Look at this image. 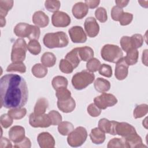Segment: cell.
<instances>
[{
	"label": "cell",
	"mask_w": 148,
	"mask_h": 148,
	"mask_svg": "<svg viewBox=\"0 0 148 148\" xmlns=\"http://www.w3.org/2000/svg\"><path fill=\"white\" fill-rule=\"evenodd\" d=\"M0 93L1 106L7 109L22 108L28 98L25 80L16 74H6L1 78Z\"/></svg>",
	"instance_id": "cell-1"
},
{
	"label": "cell",
	"mask_w": 148,
	"mask_h": 148,
	"mask_svg": "<svg viewBox=\"0 0 148 148\" xmlns=\"http://www.w3.org/2000/svg\"><path fill=\"white\" fill-rule=\"evenodd\" d=\"M43 42L45 46L47 48H62L68 46L69 39L66 33L62 31H58L45 34Z\"/></svg>",
	"instance_id": "cell-2"
},
{
	"label": "cell",
	"mask_w": 148,
	"mask_h": 148,
	"mask_svg": "<svg viewBox=\"0 0 148 148\" xmlns=\"http://www.w3.org/2000/svg\"><path fill=\"white\" fill-rule=\"evenodd\" d=\"M14 34L21 38H28L30 40H37L39 38L40 28L35 25H30L25 23H20L14 28Z\"/></svg>",
	"instance_id": "cell-3"
},
{
	"label": "cell",
	"mask_w": 148,
	"mask_h": 148,
	"mask_svg": "<svg viewBox=\"0 0 148 148\" xmlns=\"http://www.w3.org/2000/svg\"><path fill=\"white\" fill-rule=\"evenodd\" d=\"M95 79V75L92 72L83 70L80 72L76 73L72 77V84L73 87L81 90L86 88L91 84Z\"/></svg>",
	"instance_id": "cell-4"
},
{
	"label": "cell",
	"mask_w": 148,
	"mask_h": 148,
	"mask_svg": "<svg viewBox=\"0 0 148 148\" xmlns=\"http://www.w3.org/2000/svg\"><path fill=\"white\" fill-rule=\"evenodd\" d=\"M102 58L106 61L112 63L117 62L123 57L121 49L114 45L107 44L103 46L101 51Z\"/></svg>",
	"instance_id": "cell-5"
},
{
	"label": "cell",
	"mask_w": 148,
	"mask_h": 148,
	"mask_svg": "<svg viewBox=\"0 0 148 148\" xmlns=\"http://www.w3.org/2000/svg\"><path fill=\"white\" fill-rule=\"evenodd\" d=\"M27 45L23 38H18L14 43L11 53V60L14 62H23L26 56Z\"/></svg>",
	"instance_id": "cell-6"
},
{
	"label": "cell",
	"mask_w": 148,
	"mask_h": 148,
	"mask_svg": "<svg viewBox=\"0 0 148 148\" xmlns=\"http://www.w3.org/2000/svg\"><path fill=\"white\" fill-rule=\"evenodd\" d=\"M87 137V132L85 128L78 127L73 130L67 138V142L71 147H79L82 146Z\"/></svg>",
	"instance_id": "cell-7"
},
{
	"label": "cell",
	"mask_w": 148,
	"mask_h": 148,
	"mask_svg": "<svg viewBox=\"0 0 148 148\" xmlns=\"http://www.w3.org/2000/svg\"><path fill=\"white\" fill-rule=\"evenodd\" d=\"M94 104L100 109H106L108 107H112L117 103V99L112 94L102 93L99 96L94 99Z\"/></svg>",
	"instance_id": "cell-8"
},
{
	"label": "cell",
	"mask_w": 148,
	"mask_h": 148,
	"mask_svg": "<svg viewBox=\"0 0 148 148\" xmlns=\"http://www.w3.org/2000/svg\"><path fill=\"white\" fill-rule=\"evenodd\" d=\"M29 123L31 127L34 128H47L51 125L48 114L36 115L34 113L29 115Z\"/></svg>",
	"instance_id": "cell-9"
},
{
	"label": "cell",
	"mask_w": 148,
	"mask_h": 148,
	"mask_svg": "<svg viewBox=\"0 0 148 148\" xmlns=\"http://www.w3.org/2000/svg\"><path fill=\"white\" fill-rule=\"evenodd\" d=\"M51 22L54 27H65L70 24L71 18L67 13L61 11H57L53 14Z\"/></svg>",
	"instance_id": "cell-10"
},
{
	"label": "cell",
	"mask_w": 148,
	"mask_h": 148,
	"mask_svg": "<svg viewBox=\"0 0 148 148\" xmlns=\"http://www.w3.org/2000/svg\"><path fill=\"white\" fill-rule=\"evenodd\" d=\"M71 40L73 43H84L87 40V35L80 26H73L68 30Z\"/></svg>",
	"instance_id": "cell-11"
},
{
	"label": "cell",
	"mask_w": 148,
	"mask_h": 148,
	"mask_svg": "<svg viewBox=\"0 0 148 148\" xmlns=\"http://www.w3.org/2000/svg\"><path fill=\"white\" fill-rule=\"evenodd\" d=\"M84 29L87 35L90 38L95 37L99 33V26L95 18L87 17L84 21Z\"/></svg>",
	"instance_id": "cell-12"
},
{
	"label": "cell",
	"mask_w": 148,
	"mask_h": 148,
	"mask_svg": "<svg viewBox=\"0 0 148 148\" xmlns=\"http://www.w3.org/2000/svg\"><path fill=\"white\" fill-rule=\"evenodd\" d=\"M118 122L116 121H109L103 118L98 121V128L105 133H108L113 135H117L116 126Z\"/></svg>",
	"instance_id": "cell-13"
},
{
	"label": "cell",
	"mask_w": 148,
	"mask_h": 148,
	"mask_svg": "<svg viewBox=\"0 0 148 148\" xmlns=\"http://www.w3.org/2000/svg\"><path fill=\"white\" fill-rule=\"evenodd\" d=\"M37 140L41 148H53L55 146L53 136L47 132L40 133L37 137Z\"/></svg>",
	"instance_id": "cell-14"
},
{
	"label": "cell",
	"mask_w": 148,
	"mask_h": 148,
	"mask_svg": "<svg viewBox=\"0 0 148 148\" xmlns=\"http://www.w3.org/2000/svg\"><path fill=\"white\" fill-rule=\"evenodd\" d=\"M128 66L129 65L123 57L116 62L115 67V76L117 79L123 80L127 77L128 73Z\"/></svg>",
	"instance_id": "cell-15"
},
{
	"label": "cell",
	"mask_w": 148,
	"mask_h": 148,
	"mask_svg": "<svg viewBox=\"0 0 148 148\" xmlns=\"http://www.w3.org/2000/svg\"><path fill=\"white\" fill-rule=\"evenodd\" d=\"M9 137L11 141L16 143L25 138V129L22 126L15 125L9 131Z\"/></svg>",
	"instance_id": "cell-16"
},
{
	"label": "cell",
	"mask_w": 148,
	"mask_h": 148,
	"mask_svg": "<svg viewBox=\"0 0 148 148\" xmlns=\"http://www.w3.org/2000/svg\"><path fill=\"white\" fill-rule=\"evenodd\" d=\"M136 133L135 128L131 124L125 122H118L116 126V134L123 138Z\"/></svg>",
	"instance_id": "cell-17"
},
{
	"label": "cell",
	"mask_w": 148,
	"mask_h": 148,
	"mask_svg": "<svg viewBox=\"0 0 148 148\" xmlns=\"http://www.w3.org/2000/svg\"><path fill=\"white\" fill-rule=\"evenodd\" d=\"M125 144V147L135 148V147H146L143 145L142 139L137 133L130 135V136L123 138Z\"/></svg>",
	"instance_id": "cell-18"
},
{
	"label": "cell",
	"mask_w": 148,
	"mask_h": 148,
	"mask_svg": "<svg viewBox=\"0 0 148 148\" xmlns=\"http://www.w3.org/2000/svg\"><path fill=\"white\" fill-rule=\"evenodd\" d=\"M32 22L37 27L44 28L49 23V17L43 11H36L32 16Z\"/></svg>",
	"instance_id": "cell-19"
},
{
	"label": "cell",
	"mask_w": 148,
	"mask_h": 148,
	"mask_svg": "<svg viewBox=\"0 0 148 148\" xmlns=\"http://www.w3.org/2000/svg\"><path fill=\"white\" fill-rule=\"evenodd\" d=\"M73 16L77 19H82L85 17L88 12V8L82 2L76 3L72 9Z\"/></svg>",
	"instance_id": "cell-20"
},
{
	"label": "cell",
	"mask_w": 148,
	"mask_h": 148,
	"mask_svg": "<svg viewBox=\"0 0 148 148\" xmlns=\"http://www.w3.org/2000/svg\"><path fill=\"white\" fill-rule=\"evenodd\" d=\"M58 108L64 113L72 112L76 107V103L74 99L72 97L64 101H57Z\"/></svg>",
	"instance_id": "cell-21"
},
{
	"label": "cell",
	"mask_w": 148,
	"mask_h": 148,
	"mask_svg": "<svg viewBox=\"0 0 148 148\" xmlns=\"http://www.w3.org/2000/svg\"><path fill=\"white\" fill-rule=\"evenodd\" d=\"M90 138L92 143L99 145L103 143L106 137L105 132L101 130L98 127H97L91 130L90 134Z\"/></svg>",
	"instance_id": "cell-22"
},
{
	"label": "cell",
	"mask_w": 148,
	"mask_h": 148,
	"mask_svg": "<svg viewBox=\"0 0 148 148\" xmlns=\"http://www.w3.org/2000/svg\"><path fill=\"white\" fill-rule=\"evenodd\" d=\"M65 59L68 61L72 65L74 69L77 67L81 61L79 55L78 47L75 48L68 53L65 57Z\"/></svg>",
	"instance_id": "cell-23"
},
{
	"label": "cell",
	"mask_w": 148,
	"mask_h": 148,
	"mask_svg": "<svg viewBox=\"0 0 148 148\" xmlns=\"http://www.w3.org/2000/svg\"><path fill=\"white\" fill-rule=\"evenodd\" d=\"M94 87L97 91L99 92H104L109 91L110 88V82L103 78H97L94 83Z\"/></svg>",
	"instance_id": "cell-24"
},
{
	"label": "cell",
	"mask_w": 148,
	"mask_h": 148,
	"mask_svg": "<svg viewBox=\"0 0 148 148\" xmlns=\"http://www.w3.org/2000/svg\"><path fill=\"white\" fill-rule=\"evenodd\" d=\"M49 106V102L47 99L45 98H39L34 107V113L36 115H41L45 114L46 109Z\"/></svg>",
	"instance_id": "cell-25"
},
{
	"label": "cell",
	"mask_w": 148,
	"mask_h": 148,
	"mask_svg": "<svg viewBox=\"0 0 148 148\" xmlns=\"http://www.w3.org/2000/svg\"><path fill=\"white\" fill-rule=\"evenodd\" d=\"M78 51L81 61H88L94 57V51L90 47H78Z\"/></svg>",
	"instance_id": "cell-26"
},
{
	"label": "cell",
	"mask_w": 148,
	"mask_h": 148,
	"mask_svg": "<svg viewBox=\"0 0 148 148\" xmlns=\"http://www.w3.org/2000/svg\"><path fill=\"white\" fill-rule=\"evenodd\" d=\"M40 61L42 64L46 67H52L56 62L55 55L51 52H46L41 57Z\"/></svg>",
	"instance_id": "cell-27"
},
{
	"label": "cell",
	"mask_w": 148,
	"mask_h": 148,
	"mask_svg": "<svg viewBox=\"0 0 148 148\" xmlns=\"http://www.w3.org/2000/svg\"><path fill=\"white\" fill-rule=\"evenodd\" d=\"M127 55L124 57L125 61L128 65H133L135 64L138 60L139 51L137 49H131L127 51Z\"/></svg>",
	"instance_id": "cell-28"
},
{
	"label": "cell",
	"mask_w": 148,
	"mask_h": 148,
	"mask_svg": "<svg viewBox=\"0 0 148 148\" xmlns=\"http://www.w3.org/2000/svg\"><path fill=\"white\" fill-rule=\"evenodd\" d=\"M31 72L33 75L36 77L42 78L46 76L48 71L47 67L44 66L43 64H36L32 66Z\"/></svg>",
	"instance_id": "cell-29"
},
{
	"label": "cell",
	"mask_w": 148,
	"mask_h": 148,
	"mask_svg": "<svg viewBox=\"0 0 148 148\" xmlns=\"http://www.w3.org/2000/svg\"><path fill=\"white\" fill-rule=\"evenodd\" d=\"M73 130V125L69 121H61L58 125V131L59 133L64 136L69 135Z\"/></svg>",
	"instance_id": "cell-30"
},
{
	"label": "cell",
	"mask_w": 148,
	"mask_h": 148,
	"mask_svg": "<svg viewBox=\"0 0 148 148\" xmlns=\"http://www.w3.org/2000/svg\"><path fill=\"white\" fill-rule=\"evenodd\" d=\"M68 83L67 79L62 76H55L51 81L52 86L56 90L62 87H66Z\"/></svg>",
	"instance_id": "cell-31"
},
{
	"label": "cell",
	"mask_w": 148,
	"mask_h": 148,
	"mask_svg": "<svg viewBox=\"0 0 148 148\" xmlns=\"http://www.w3.org/2000/svg\"><path fill=\"white\" fill-rule=\"evenodd\" d=\"M27 113V109L24 108H18L9 109L8 114L15 120H20L23 119Z\"/></svg>",
	"instance_id": "cell-32"
},
{
	"label": "cell",
	"mask_w": 148,
	"mask_h": 148,
	"mask_svg": "<svg viewBox=\"0 0 148 148\" xmlns=\"http://www.w3.org/2000/svg\"><path fill=\"white\" fill-rule=\"evenodd\" d=\"M14 2L12 0L0 1V17H4L6 16L8 12L12 8Z\"/></svg>",
	"instance_id": "cell-33"
},
{
	"label": "cell",
	"mask_w": 148,
	"mask_h": 148,
	"mask_svg": "<svg viewBox=\"0 0 148 148\" xmlns=\"http://www.w3.org/2000/svg\"><path fill=\"white\" fill-rule=\"evenodd\" d=\"M6 71L25 73L26 72V66L23 62H14L7 67Z\"/></svg>",
	"instance_id": "cell-34"
},
{
	"label": "cell",
	"mask_w": 148,
	"mask_h": 148,
	"mask_svg": "<svg viewBox=\"0 0 148 148\" xmlns=\"http://www.w3.org/2000/svg\"><path fill=\"white\" fill-rule=\"evenodd\" d=\"M148 112V106L147 104H140L137 105L134 110L133 115L135 119H138L145 116Z\"/></svg>",
	"instance_id": "cell-35"
},
{
	"label": "cell",
	"mask_w": 148,
	"mask_h": 148,
	"mask_svg": "<svg viewBox=\"0 0 148 148\" xmlns=\"http://www.w3.org/2000/svg\"><path fill=\"white\" fill-rule=\"evenodd\" d=\"M27 49L34 55H38L40 53L41 46L37 40H31L27 45Z\"/></svg>",
	"instance_id": "cell-36"
},
{
	"label": "cell",
	"mask_w": 148,
	"mask_h": 148,
	"mask_svg": "<svg viewBox=\"0 0 148 148\" xmlns=\"http://www.w3.org/2000/svg\"><path fill=\"white\" fill-rule=\"evenodd\" d=\"M61 3L57 0H47L45 2L46 9L51 12H56L60 8Z\"/></svg>",
	"instance_id": "cell-37"
},
{
	"label": "cell",
	"mask_w": 148,
	"mask_h": 148,
	"mask_svg": "<svg viewBox=\"0 0 148 148\" xmlns=\"http://www.w3.org/2000/svg\"><path fill=\"white\" fill-rule=\"evenodd\" d=\"M101 62L96 58H92L86 64V68L90 72H95L99 70L101 66Z\"/></svg>",
	"instance_id": "cell-38"
},
{
	"label": "cell",
	"mask_w": 148,
	"mask_h": 148,
	"mask_svg": "<svg viewBox=\"0 0 148 148\" xmlns=\"http://www.w3.org/2000/svg\"><path fill=\"white\" fill-rule=\"evenodd\" d=\"M56 95L58 101H64L71 97V92L66 87H62L56 90Z\"/></svg>",
	"instance_id": "cell-39"
},
{
	"label": "cell",
	"mask_w": 148,
	"mask_h": 148,
	"mask_svg": "<svg viewBox=\"0 0 148 148\" xmlns=\"http://www.w3.org/2000/svg\"><path fill=\"white\" fill-rule=\"evenodd\" d=\"M59 68L60 71L64 73H71L74 69L72 65L66 60H61L59 64Z\"/></svg>",
	"instance_id": "cell-40"
},
{
	"label": "cell",
	"mask_w": 148,
	"mask_h": 148,
	"mask_svg": "<svg viewBox=\"0 0 148 148\" xmlns=\"http://www.w3.org/2000/svg\"><path fill=\"white\" fill-rule=\"evenodd\" d=\"M132 46L133 49H137L140 47L143 43V38L142 35L136 34L131 36Z\"/></svg>",
	"instance_id": "cell-41"
},
{
	"label": "cell",
	"mask_w": 148,
	"mask_h": 148,
	"mask_svg": "<svg viewBox=\"0 0 148 148\" xmlns=\"http://www.w3.org/2000/svg\"><path fill=\"white\" fill-rule=\"evenodd\" d=\"M48 115L51 122V125H58L62 121V116L60 113L56 110H51L49 112Z\"/></svg>",
	"instance_id": "cell-42"
},
{
	"label": "cell",
	"mask_w": 148,
	"mask_h": 148,
	"mask_svg": "<svg viewBox=\"0 0 148 148\" xmlns=\"http://www.w3.org/2000/svg\"><path fill=\"white\" fill-rule=\"evenodd\" d=\"M95 16L97 19L101 23H105L108 19V15L106 9L104 8L100 7L95 11Z\"/></svg>",
	"instance_id": "cell-43"
},
{
	"label": "cell",
	"mask_w": 148,
	"mask_h": 148,
	"mask_svg": "<svg viewBox=\"0 0 148 148\" xmlns=\"http://www.w3.org/2000/svg\"><path fill=\"white\" fill-rule=\"evenodd\" d=\"M107 147L108 148L125 147V144L123 138H115L109 140V142L108 143Z\"/></svg>",
	"instance_id": "cell-44"
},
{
	"label": "cell",
	"mask_w": 148,
	"mask_h": 148,
	"mask_svg": "<svg viewBox=\"0 0 148 148\" xmlns=\"http://www.w3.org/2000/svg\"><path fill=\"white\" fill-rule=\"evenodd\" d=\"M120 45L121 46L122 49L127 52L129 50L133 49L132 46V42L131 37L127 36H123L120 41Z\"/></svg>",
	"instance_id": "cell-45"
},
{
	"label": "cell",
	"mask_w": 148,
	"mask_h": 148,
	"mask_svg": "<svg viewBox=\"0 0 148 148\" xmlns=\"http://www.w3.org/2000/svg\"><path fill=\"white\" fill-rule=\"evenodd\" d=\"M99 73L100 75L107 77H110L112 76V67L106 64H103L101 65L99 69Z\"/></svg>",
	"instance_id": "cell-46"
},
{
	"label": "cell",
	"mask_w": 148,
	"mask_h": 148,
	"mask_svg": "<svg viewBox=\"0 0 148 148\" xmlns=\"http://www.w3.org/2000/svg\"><path fill=\"white\" fill-rule=\"evenodd\" d=\"M123 13H124V11L122 8L117 6H113L111 10V16L112 19L116 21H119Z\"/></svg>",
	"instance_id": "cell-47"
},
{
	"label": "cell",
	"mask_w": 148,
	"mask_h": 148,
	"mask_svg": "<svg viewBox=\"0 0 148 148\" xmlns=\"http://www.w3.org/2000/svg\"><path fill=\"white\" fill-rule=\"evenodd\" d=\"M0 121L2 127L8 128L13 124V119L8 114H3L1 116Z\"/></svg>",
	"instance_id": "cell-48"
},
{
	"label": "cell",
	"mask_w": 148,
	"mask_h": 148,
	"mask_svg": "<svg viewBox=\"0 0 148 148\" xmlns=\"http://www.w3.org/2000/svg\"><path fill=\"white\" fill-rule=\"evenodd\" d=\"M133 19V15L131 13L128 12H124L121 16L119 22L121 25H127L130 24Z\"/></svg>",
	"instance_id": "cell-49"
},
{
	"label": "cell",
	"mask_w": 148,
	"mask_h": 148,
	"mask_svg": "<svg viewBox=\"0 0 148 148\" xmlns=\"http://www.w3.org/2000/svg\"><path fill=\"white\" fill-rule=\"evenodd\" d=\"M87 112L92 117H98L101 113V109H100L94 103L90 104L87 107Z\"/></svg>",
	"instance_id": "cell-50"
},
{
	"label": "cell",
	"mask_w": 148,
	"mask_h": 148,
	"mask_svg": "<svg viewBox=\"0 0 148 148\" xmlns=\"http://www.w3.org/2000/svg\"><path fill=\"white\" fill-rule=\"evenodd\" d=\"M31 146V142L29 138L27 137H25L20 142L15 143L14 147H26V148H29Z\"/></svg>",
	"instance_id": "cell-51"
},
{
	"label": "cell",
	"mask_w": 148,
	"mask_h": 148,
	"mask_svg": "<svg viewBox=\"0 0 148 148\" xmlns=\"http://www.w3.org/2000/svg\"><path fill=\"white\" fill-rule=\"evenodd\" d=\"M0 147L1 148H6V147H12V145L10 140L6 138H1V143Z\"/></svg>",
	"instance_id": "cell-52"
},
{
	"label": "cell",
	"mask_w": 148,
	"mask_h": 148,
	"mask_svg": "<svg viewBox=\"0 0 148 148\" xmlns=\"http://www.w3.org/2000/svg\"><path fill=\"white\" fill-rule=\"evenodd\" d=\"M100 3V1H89L86 0L84 2V3L87 6L88 8L91 9H94L97 7Z\"/></svg>",
	"instance_id": "cell-53"
},
{
	"label": "cell",
	"mask_w": 148,
	"mask_h": 148,
	"mask_svg": "<svg viewBox=\"0 0 148 148\" xmlns=\"http://www.w3.org/2000/svg\"><path fill=\"white\" fill-rule=\"evenodd\" d=\"M129 1H116L115 2L117 4V6L121 8H123L124 7H125L128 3H129Z\"/></svg>",
	"instance_id": "cell-54"
},
{
	"label": "cell",
	"mask_w": 148,
	"mask_h": 148,
	"mask_svg": "<svg viewBox=\"0 0 148 148\" xmlns=\"http://www.w3.org/2000/svg\"><path fill=\"white\" fill-rule=\"evenodd\" d=\"M147 50H145L142 53V62L146 65L147 66Z\"/></svg>",
	"instance_id": "cell-55"
},
{
	"label": "cell",
	"mask_w": 148,
	"mask_h": 148,
	"mask_svg": "<svg viewBox=\"0 0 148 148\" xmlns=\"http://www.w3.org/2000/svg\"><path fill=\"white\" fill-rule=\"evenodd\" d=\"M0 22H1V27H3L6 24V20L5 18L4 17H0Z\"/></svg>",
	"instance_id": "cell-56"
}]
</instances>
